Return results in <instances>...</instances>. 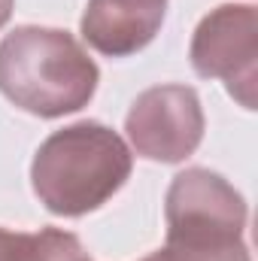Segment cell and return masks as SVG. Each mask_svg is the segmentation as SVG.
Here are the masks:
<instances>
[{
  "label": "cell",
  "mask_w": 258,
  "mask_h": 261,
  "mask_svg": "<svg viewBox=\"0 0 258 261\" xmlns=\"http://www.w3.org/2000/svg\"><path fill=\"white\" fill-rule=\"evenodd\" d=\"M164 15L167 0H88L82 37L100 55L128 58L155 40Z\"/></svg>",
  "instance_id": "8992f818"
},
{
  "label": "cell",
  "mask_w": 258,
  "mask_h": 261,
  "mask_svg": "<svg viewBox=\"0 0 258 261\" xmlns=\"http://www.w3.org/2000/svg\"><path fill=\"white\" fill-rule=\"evenodd\" d=\"M192 67L203 79H222L231 97L255 110L258 82V12L255 6L225 3L200 18L192 37Z\"/></svg>",
  "instance_id": "277c9868"
},
{
  "label": "cell",
  "mask_w": 258,
  "mask_h": 261,
  "mask_svg": "<svg viewBox=\"0 0 258 261\" xmlns=\"http://www.w3.org/2000/svg\"><path fill=\"white\" fill-rule=\"evenodd\" d=\"M143 261H164V258H161V252H152V255H146Z\"/></svg>",
  "instance_id": "ba28073f"
},
{
  "label": "cell",
  "mask_w": 258,
  "mask_h": 261,
  "mask_svg": "<svg viewBox=\"0 0 258 261\" xmlns=\"http://www.w3.org/2000/svg\"><path fill=\"white\" fill-rule=\"evenodd\" d=\"M0 261H91L82 240L61 228L9 231L0 228Z\"/></svg>",
  "instance_id": "52a82bcc"
},
{
  "label": "cell",
  "mask_w": 258,
  "mask_h": 261,
  "mask_svg": "<svg viewBox=\"0 0 258 261\" xmlns=\"http://www.w3.org/2000/svg\"><path fill=\"white\" fill-rule=\"evenodd\" d=\"M128 143L100 122H76L46 137L31 164L40 203L55 216H85L104 206L131 176Z\"/></svg>",
  "instance_id": "7a4b0ae2"
},
{
  "label": "cell",
  "mask_w": 258,
  "mask_h": 261,
  "mask_svg": "<svg viewBox=\"0 0 258 261\" xmlns=\"http://www.w3.org/2000/svg\"><path fill=\"white\" fill-rule=\"evenodd\" d=\"M167 243L228 246L246 231V200L219 173L189 167L167 189Z\"/></svg>",
  "instance_id": "3957f363"
},
{
  "label": "cell",
  "mask_w": 258,
  "mask_h": 261,
  "mask_svg": "<svg viewBox=\"0 0 258 261\" xmlns=\"http://www.w3.org/2000/svg\"><path fill=\"white\" fill-rule=\"evenodd\" d=\"M97 79V64L67 31L24 24L0 43V94L31 116L58 119L88 107Z\"/></svg>",
  "instance_id": "6da1fadb"
},
{
  "label": "cell",
  "mask_w": 258,
  "mask_h": 261,
  "mask_svg": "<svg viewBox=\"0 0 258 261\" xmlns=\"http://www.w3.org/2000/svg\"><path fill=\"white\" fill-rule=\"evenodd\" d=\"M137 155L161 164H179L203 140L200 97L189 85H155L137 94L125 119Z\"/></svg>",
  "instance_id": "5b68a950"
}]
</instances>
